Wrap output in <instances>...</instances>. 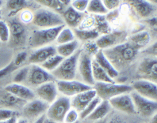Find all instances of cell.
Listing matches in <instances>:
<instances>
[{
    "mask_svg": "<svg viewBox=\"0 0 157 123\" xmlns=\"http://www.w3.org/2000/svg\"><path fill=\"white\" fill-rule=\"evenodd\" d=\"M71 1H63V0H37L36 2L40 6L52 10L62 15L63 11L71 5Z\"/></svg>",
    "mask_w": 157,
    "mask_h": 123,
    "instance_id": "24",
    "label": "cell"
},
{
    "mask_svg": "<svg viewBox=\"0 0 157 123\" xmlns=\"http://www.w3.org/2000/svg\"><path fill=\"white\" fill-rule=\"evenodd\" d=\"M143 52L148 56L157 57V41L149 47H147V48H145Z\"/></svg>",
    "mask_w": 157,
    "mask_h": 123,
    "instance_id": "47",
    "label": "cell"
},
{
    "mask_svg": "<svg viewBox=\"0 0 157 123\" xmlns=\"http://www.w3.org/2000/svg\"><path fill=\"white\" fill-rule=\"evenodd\" d=\"M2 19V14H1V12H0V20Z\"/></svg>",
    "mask_w": 157,
    "mask_h": 123,
    "instance_id": "57",
    "label": "cell"
},
{
    "mask_svg": "<svg viewBox=\"0 0 157 123\" xmlns=\"http://www.w3.org/2000/svg\"><path fill=\"white\" fill-rule=\"evenodd\" d=\"M56 55V49L55 46L50 45L40 47L30 54L29 56V63L31 65H42L50 57Z\"/></svg>",
    "mask_w": 157,
    "mask_h": 123,
    "instance_id": "19",
    "label": "cell"
},
{
    "mask_svg": "<svg viewBox=\"0 0 157 123\" xmlns=\"http://www.w3.org/2000/svg\"><path fill=\"white\" fill-rule=\"evenodd\" d=\"M70 99L60 96L54 102L49 104L45 116L54 122L63 123L66 114L70 110Z\"/></svg>",
    "mask_w": 157,
    "mask_h": 123,
    "instance_id": "6",
    "label": "cell"
},
{
    "mask_svg": "<svg viewBox=\"0 0 157 123\" xmlns=\"http://www.w3.org/2000/svg\"><path fill=\"white\" fill-rule=\"evenodd\" d=\"M33 13L29 10V9H25L21 11V22L22 24L24 23H29L33 21Z\"/></svg>",
    "mask_w": 157,
    "mask_h": 123,
    "instance_id": "45",
    "label": "cell"
},
{
    "mask_svg": "<svg viewBox=\"0 0 157 123\" xmlns=\"http://www.w3.org/2000/svg\"><path fill=\"white\" fill-rule=\"evenodd\" d=\"M126 32L124 31H112L109 33L101 35L95 40L98 48L101 51L109 49L111 47L125 42Z\"/></svg>",
    "mask_w": 157,
    "mask_h": 123,
    "instance_id": "12",
    "label": "cell"
},
{
    "mask_svg": "<svg viewBox=\"0 0 157 123\" xmlns=\"http://www.w3.org/2000/svg\"><path fill=\"white\" fill-rule=\"evenodd\" d=\"M5 91L25 102H29L36 98L33 89L22 84H10L5 87Z\"/></svg>",
    "mask_w": 157,
    "mask_h": 123,
    "instance_id": "18",
    "label": "cell"
},
{
    "mask_svg": "<svg viewBox=\"0 0 157 123\" xmlns=\"http://www.w3.org/2000/svg\"><path fill=\"white\" fill-rule=\"evenodd\" d=\"M112 108L127 114H136V108L130 93L120 95L109 100Z\"/></svg>",
    "mask_w": 157,
    "mask_h": 123,
    "instance_id": "15",
    "label": "cell"
},
{
    "mask_svg": "<svg viewBox=\"0 0 157 123\" xmlns=\"http://www.w3.org/2000/svg\"><path fill=\"white\" fill-rule=\"evenodd\" d=\"M43 123H56V122H54V121H52V120H50L48 119V118H44V121H43Z\"/></svg>",
    "mask_w": 157,
    "mask_h": 123,
    "instance_id": "54",
    "label": "cell"
},
{
    "mask_svg": "<svg viewBox=\"0 0 157 123\" xmlns=\"http://www.w3.org/2000/svg\"><path fill=\"white\" fill-rule=\"evenodd\" d=\"M1 45H2V43H1V41H0V47H1Z\"/></svg>",
    "mask_w": 157,
    "mask_h": 123,
    "instance_id": "58",
    "label": "cell"
},
{
    "mask_svg": "<svg viewBox=\"0 0 157 123\" xmlns=\"http://www.w3.org/2000/svg\"><path fill=\"white\" fill-rule=\"evenodd\" d=\"M128 3L130 4L132 9H134V11L140 18H151V16L153 14L155 10V5L153 2L135 0V1H131Z\"/></svg>",
    "mask_w": 157,
    "mask_h": 123,
    "instance_id": "22",
    "label": "cell"
},
{
    "mask_svg": "<svg viewBox=\"0 0 157 123\" xmlns=\"http://www.w3.org/2000/svg\"><path fill=\"white\" fill-rule=\"evenodd\" d=\"M86 13H90V15H101L105 16L109 13L103 2L101 0H91L89 1L88 6L86 9Z\"/></svg>",
    "mask_w": 157,
    "mask_h": 123,
    "instance_id": "33",
    "label": "cell"
},
{
    "mask_svg": "<svg viewBox=\"0 0 157 123\" xmlns=\"http://www.w3.org/2000/svg\"><path fill=\"white\" fill-rule=\"evenodd\" d=\"M101 99L99 97L96 96L95 98H94L92 101H90V103H89L88 105L80 112V113H79V118L82 120L87 119V118L93 113V111L95 110V108L97 107V106L99 104V103L101 102Z\"/></svg>",
    "mask_w": 157,
    "mask_h": 123,
    "instance_id": "36",
    "label": "cell"
},
{
    "mask_svg": "<svg viewBox=\"0 0 157 123\" xmlns=\"http://www.w3.org/2000/svg\"><path fill=\"white\" fill-rule=\"evenodd\" d=\"M81 50H78L71 57L63 59L57 69L52 72L56 81H72L75 80L78 73V61Z\"/></svg>",
    "mask_w": 157,
    "mask_h": 123,
    "instance_id": "3",
    "label": "cell"
},
{
    "mask_svg": "<svg viewBox=\"0 0 157 123\" xmlns=\"http://www.w3.org/2000/svg\"><path fill=\"white\" fill-rule=\"evenodd\" d=\"M96 96H97V94H96L95 90L91 88L89 90L79 93L70 99L71 107L80 113L90 103V101L93 100Z\"/></svg>",
    "mask_w": 157,
    "mask_h": 123,
    "instance_id": "20",
    "label": "cell"
},
{
    "mask_svg": "<svg viewBox=\"0 0 157 123\" xmlns=\"http://www.w3.org/2000/svg\"><path fill=\"white\" fill-rule=\"evenodd\" d=\"M10 27L8 23L3 20H0V41L1 43H8L10 40Z\"/></svg>",
    "mask_w": 157,
    "mask_h": 123,
    "instance_id": "39",
    "label": "cell"
},
{
    "mask_svg": "<svg viewBox=\"0 0 157 123\" xmlns=\"http://www.w3.org/2000/svg\"><path fill=\"white\" fill-rule=\"evenodd\" d=\"M94 123H107V120L106 119H103V120H101V121H95Z\"/></svg>",
    "mask_w": 157,
    "mask_h": 123,
    "instance_id": "55",
    "label": "cell"
},
{
    "mask_svg": "<svg viewBox=\"0 0 157 123\" xmlns=\"http://www.w3.org/2000/svg\"><path fill=\"white\" fill-rule=\"evenodd\" d=\"M132 100L134 103L136 114H139L143 117H151L157 112V102L151 100L142 96L138 93L132 91L130 93Z\"/></svg>",
    "mask_w": 157,
    "mask_h": 123,
    "instance_id": "10",
    "label": "cell"
},
{
    "mask_svg": "<svg viewBox=\"0 0 157 123\" xmlns=\"http://www.w3.org/2000/svg\"><path fill=\"white\" fill-rule=\"evenodd\" d=\"M64 25L71 29H75L80 26L81 23L86 17V13H82L73 9L71 5L62 13Z\"/></svg>",
    "mask_w": 157,
    "mask_h": 123,
    "instance_id": "21",
    "label": "cell"
},
{
    "mask_svg": "<svg viewBox=\"0 0 157 123\" xmlns=\"http://www.w3.org/2000/svg\"><path fill=\"white\" fill-rule=\"evenodd\" d=\"M63 60V58L56 54V55H53V56L50 57L48 60H46L42 65H40V66H41L44 70H45L46 71H48V72L49 73H52L53 72L54 70L57 69V67L59 66V64L62 63V61Z\"/></svg>",
    "mask_w": 157,
    "mask_h": 123,
    "instance_id": "35",
    "label": "cell"
},
{
    "mask_svg": "<svg viewBox=\"0 0 157 123\" xmlns=\"http://www.w3.org/2000/svg\"><path fill=\"white\" fill-rule=\"evenodd\" d=\"M17 123H29V121L26 118H20V119L17 120Z\"/></svg>",
    "mask_w": 157,
    "mask_h": 123,
    "instance_id": "53",
    "label": "cell"
},
{
    "mask_svg": "<svg viewBox=\"0 0 157 123\" xmlns=\"http://www.w3.org/2000/svg\"><path fill=\"white\" fill-rule=\"evenodd\" d=\"M75 123H80L79 121H77V122H75Z\"/></svg>",
    "mask_w": 157,
    "mask_h": 123,
    "instance_id": "59",
    "label": "cell"
},
{
    "mask_svg": "<svg viewBox=\"0 0 157 123\" xmlns=\"http://www.w3.org/2000/svg\"><path fill=\"white\" fill-rule=\"evenodd\" d=\"M32 22L40 29L56 28L65 25L60 14L44 7L39 8L34 12Z\"/></svg>",
    "mask_w": 157,
    "mask_h": 123,
    "instance_id": "2",
    "label": "cell"
},
{
    "mask_svg": "<svg viewBox=\"0 0 157 123\" xmlns=\"http://www.w3.org/2000/svg\"><path fill=\"white\" fill-rule=\"evenodd\" d=\"M146 22H147L148 25H151V26L157 27V17H151V18L149 19H147V20H146Z\"/></svg>",
    "mask_w": 157,
    "mask_h": 123,
    "instance_id": "49",
    "label": "cell"
},
{
    "mask_svg": "<svg viewBox=\"0 0 157 123\" xmlns=\"http://www.w3.org/2000/svg\"><path fill=\"white\" fill-rule=\"evenodd\" d=\"M10 27V42L13 47H20L25 44L26 39V29L24 24L18 20L13 19L9 22Z\"/></svg>",
    "mask_w": 157,
    "mask_h": 123,
    "instance_id": "17",
    "label": "cell"
},
{
    "mask_svg": "<svg viewBox=\"0 0 157 123\" xmlns=\"http://www.w3.org/2000/svg\"><path fill=\"white\" fill-rule=\"evenodd\" d=\"M88 3L89 1L87 0H75L71 2V6L79 13H86Z\"/></svg>",
    "mask_w": 157,
    "mask_h": 123,
    "instance_id": "41",
    "label": "cell"
},
{
    "mask_svg": "<svg viewBox=\"0 0 157 123\" xmlns=\"http://www.w3.org/2000/svg\"><path fill=\"white\" fill-rule=\"evenodd\" d=\"M93 89L95 90L97 96L99 97L101 100L106 101L120 95L131 93L132 92L131 85L118 84L115 81L113 83H95Z\"/></svg>",
    "mask_w": 157,
    "mask_h": 123,
    "instance_id": "5",
    "label": "cell"
},
{
    "mask_svg": "<svg viewBox=\"0 0 157 123\" xmlns=\"http://www.w3.org/2000/svg\"><path fill=\"white\" fill-rule=\"evenodd\" d=\"M27 102L21 100L17 97L14 96L13 95L6 92L0 99V103L2 104V106L5 107V108H9V109H12V110H14V108L18 107H24V105Z\"/></svg>",
    "mask_w": 157,
    "mask_h": 123,
    "instance_id": "32",
    "label": "cell"
},
{
    "mask_svg": "<svg viewBox=\"0 0 157 123\" xmlns=\"http://www.w3.org/2000/svg\"><path fill=\"white\" fill-rule=\"evenodd\" d=\"M31 2L24 0H10L6 2V8L9 10V16L16 15L17 13L28 9L30 6Z\"/></svg>",
    "mask_w": 157,
    "mask_h": 123,
    "instance_id": "31",
    "label": "cell"
},
{
    "mask_svg": "<svg viewBox=\"0 0 157 123\" xmlns=\"http://www.w3.org/2000/svg\"><path fill=\"white\" fill-rule=\"evenodd\" d=\"M128 41L140 51V49H143L147 46V44H149L151 41V36L147 31L142 30L132 34L128 38Z\"/></svg>",
    "mask_w": 157,
    "mask_h": 123,
    "instance_id": "25",
    "label": "cell"
},
{
    "mask_svg": "<svg viewBox=\"0 0 157 123\" xmlns=\"http://www.w3.org/2000/svg\"><path fill=\"white\" fill-rule=\"evenodd\" d=\"M137 75L140 79L157 83V57L147 55L142 59L137 67Z\"/></svg>",
    "mask_w": 157,
    "mask_h": 123,
    "instance_id": "9",
    "label": "cell"
},
{
    "mask_svg": "<svg viewBox=\"0 0 157 123\" xmlns=\"http://www.w3.org/2000/svg\"><path fill=\"white\" fill-rule=\"evenodd\" d=\"M44 118H45V115H43L41 116V117H40L39 118H37L36 120H35L34 122L33 123H43V121H44Z\"/></svg>",
    "mask_w": 157,
    "mask_h": 123,
    "instance_id": "52",
    "label": "cell"
},
{
    "mask_svg": "<svg viewBox=\"0 0 157 123\" xmlns=\"http://www.w3.org/2000/svg\"><path fill=\"white\" fill-rule=\"evenodd\" d=\"M132 91L142 96L157 102V83L147 80L138 79L132 84Z\"/></svg>",
    "mask_w": 157,
    "mask_h": 123,
    "instance_id": "14",
    "label": "cell"
},
{
    "mask_svg": "<svg viewBox=\"0 0 157 123\" xmlns=\"http://www.w3.org/2000/svg\"><path fill=\"white\" fill-rule=\"evenodd\" d=\"M49 104L46 103L39 99L35 98L29 101L23 107V114L27 119L36 120L40 117L45 115Z\"/></svg>",
    "mask_w": 157,
    "mask_h": 123,
    "instance_id": "13",
    "label": "cell"
},
{
    "mask_svg": "<svg viewBox=\"0 0 157 123\" xmlns=\"http://www.w3.org/2000/svg\"><path fill=\"white\" fill-rule=\"evenodd\" d=\"M16 68H17V67L14 66L13 63L12 62V63H10L9 65L5 66L4 68L1 69V70H0V79L4 78V77H6V75H8L9 74L13 72V70H15Z\"/></svg>",
    "mask_w": 157,
    "mask_h": 123,
    "instance_id": "46",
    "label": "cell"
},
{
    "mask_svg": "<svg viewBox=\"0 0 157 123\" xmlns=\"http://www.w3.org/2000/svg\"><path fill=\"white\" fill-rule=\"evenodd\" d=\"M2 5H3V2H2V1H0V9L2 8Z\"/></svg>",
    "mask_w": 157,
    "mask_h": 123,
    "instance_id": "56",
    "label": "cell"
},
{
    "mask_svg": "<svg viewBox=\"0 0 157 123\" xmlns=\"http://www.w3.org/2000/svg\"><path fill=\"white\" fill-rule=\"evenodd\" d=\"M27 57H28V55H27V53L25 52V51H21V52H19V53L16 55L15 59H14V60L13 61L14 66H15L16 67L21 66L24 62H25V60L27 59Z\"/></svg>",
    "mask_w": 157,
    "mask_h": 123,
    "instance_id": "44",
    "label": "cell"
},
{
    "mask_svg": "<svg viewBox=\"0 0 157 123\" xmlns=\"http://www.w3.org/2000/svg\"><path fill=\"white\" fill-rule=\"evenodd\" d=\"M56 81L52 74L41 67L39 65H30L28 78L25 83L28 84L29 87H33L36 89L40 85L45 84L47 82Z\"/></svg>",
    "mask_w": 157,
    "mask_h": 123,
    "instance_id": "8",
    "label": "cell"
},
{
    "mask_svg": "<svg viewBox=\"0 0 157 123\" xmlns=\"http://www.w3.org/2000/svg\"><path fill=\"white\" fill-rule=\"evenodd\" d=\"M75 40H76V39H75V33L73 32V29L65 25L59 32L55 42L57 45H61V44L70 43V42Z\"/></svg>",
    "mask_w": 157,
    "mask_h": 123,
    "instance_id": "34",
    "label": "cell"
},
{
    "mask_svg": "<svg viewBox=\"0 0 157 123\" xmlns=\"http://www.w3.org/2000/svg\"><path fill=\"white\" fill-rule=\"evenodd\" d=\"M75 33V39H78V41H82L83 43L90 41H95L100 36L98 32L94 29H81V28H75L73 29Z\"/></svg>",
    "mask_w": 157,
    "mask_h": 123,
    "instance_id": "30",
    "label": "cell"
},
{
    "mask_svg": "<svg viewBox=\"0 0 157 123\" xmlns=\"http://www.w3.org/2000/svg\"><path fill=\"white\" fill-rule=\"evenodd\" d=\"M93 29L100 36L112 32L111 27L106 17L101 15H93Z\"/></svg>",
    "mask_w": 157,
    "mask_h": 123,
    "instance_id": "27",
    "label": "cell"
},
{
    "mask_svg": "<svg viewBox=\"0 0 157 123\" xmlns=\"http://www.w3.org/2000/svg\"><path fill=\"white\" fill-rule=\"evenodd\" d=\"M92 62L93 59L82 51L78 61V73L82 78V82L93 87L95 84L92 74Z\"/></svg>",
    "mask_w": 157,
    "mask_h": 123,
    "instance_id": "11",
    "label": "cell"
},
{
    "mask_svg": "<svg viewBox=\"0 0 157 123\" xmlns=\"http://www.w3.org/2000/svg\"><path fill=\"white\" fill-rule=\"evenodd\" d=\"M34 93L36 98L44 101L46 103L51 104L59 97L57 86L56 81L47 82L34 89Z\"/></svg>",
    "mask_w": 157,
    "mask_h": 123,
    "instance_id": "16",
    "label": "cell"
},
{
    "mask_svg": "<svg viewBox=\"0 0 157 123\" xmlns=\"http://www.w3.org/2000/svg\"><path fill=\"white\" fill-rule=\"evenodd\" d=\"M150 123H157V112L151 117Z\"/></svg>",
    "mask_w": 157,
    "mask_h": 123,
    "instance_id": "51",
    "label": "cell"
},
{
    "mask_svg": "<svg viewBox=\"0 0 157 123\" xmlns=\"http://www.w3.org/2000/svg\"><path fill=\"white\" fill-rule=\"evenodd\" d=\"M18 118H10V119L5 120V121H1L0 123H17Z\"/></svg>",
    "mask_w": 157,
    "mask_h": 123,
    "instance_id": "50",
    "label": "cell"
},
{
    "mask_svg": "<svg viewBox=\"0 0 157 123\" xmlns=\"http://www.w3.org/2000/svg\"><path fill=\"white\" fill-rule=\"evenodd\" d=\"M102 2H103L104 6L109 12L117 9L121 4V2L118 0H103Z\"/></svg>",
    "mask_w": 157,
    "mask_h": 123,
    "instance_id": "43",
    "label": "cell"
},
{
    "mask_svg": "<svg viewBox=\"0 0 157 123\" xmlns=\"http://www.w3.org/2000/svg\"><path fill=\"white\" fill-rule=\"evenodd\" d=\"M81 51L83 53L86 54V55H89V56L91 57L92 59H93L96 55V54L100 51V49L98 48V45H97L95 41H90L83 43L82 50H81Z\"/></svg>",
    "mask_w": 157,
    "mask_h": 123,
    "instance_id": "38",
    "label": "cell"
},
{
    "mask_svg": "<svg viewBox=\"0 0 157 123\" xmlns=\"http://www.w3.org/2000/svg\"><path fill=\"white\" fill-rule=\"evenodd\" d=\"M29 66H23L18 70H17V72L13 76V83L22 84V85L23 83H25L27 81V78H28V75H29Z\"/></svg>",
    "mask_w": 157,
    "mask_h": 123,
    "instance_id": "37",
    "label": "cell"
},
{
    "mask_svg": "<svg viewBox=\"0 0 157 123\" xmlns=\"http://www.w3.org/2000/svg\"><path fill=\"white\" fill-rule=\"evenodd\" d=\"M111 108L109 101L101 100L93 113L87 118V119L93 121H98L105 119L106 115L111 110Z\"/></svg>",
    "mask_w": 157,
    "mask_h": 123,
    "instance_id": "26",
    "label": "cell"
},
{
    "mask_svg": "<svg viewBox=\"0 0 157 123\" xmlns=\"http://www.w3.org/2000/svg\"><path fill=\"white\" fill-rule=\"evenodd\" d=\"M19 114L17 110L9 108H0V121L10 119L13 118H18Z\"/></svg>",
    "mask_w": 157,
    "mask_h": 123,
    "instance_id": "40",
    "label": "cell"
},
{
    "mask_svg": "<svg viewBox=\"0 0 157 123\" xmlns=\"http://www.w3.org/2000/svg\"><path fill=\"white\" fill-rule=\"evenodd\" d=\"M102 51L118 72L132 63L139 53V50L128 41Z\"/></svg>",
    "mask_w": 157,
    "mask_h": 123,
    "instance_id": "1",
    "label": "cell"
},
{
    "mask_svg": "<svg viewBox=\"0 0 157 123\" xmlns=\"http://www.w3.org/2000/svg\"><path fill=\"white\" fill-rule=\"evenodd\" d=\"M107 123H126L125 121L119 115H113L109 120H107Z\"/></svg>",
    "mask_w": 157,
    "mask_h": 123,
    "instance_id": "48",
    "label": "cell"
},
{
    "mask_svg": "<svg viewBox=\"0 0 157 123\" xmlns=\"http://www.w3.org/2000/svg\"><path fill=\"white\" fill-rule=\"evenodd\" d=\"M79 112L71 107L66 114L63 123H75L79 121Z\"/></svg>",
    "mask_w": 157,
    "mask_h": 123,
    "instance_id": "42",
    "label": "cell"
},
{
    "mask_svg": "<svg viewBox=\"0 0 157 123\" xmlns=\"http://www.w3.org/2000/svg\"><path fill=\"white\" fill-rule=\"evenodd\" d=\"M78 46H79V42L77 40H73L67 44L57 45L56 47V54L61 56L63 59H66L76 53L78 51Z\"/></svg>",
    "mask_w": 157,
    "mask_h": 123,
    "instance_id": "28",
    "label": "cell"
},
{
    "mask_svg": "<svg viewBox=\"0 0 157 123\" xmlns=\"http://www.w3.org/2000/svg\"><path fill=\"white\" fill-rule=\"evenodd\" d=\"M93 59L98 63V65L101 68L103 69L105 72L107 73L108 75L109 76V78H111L112 80L114 81L115 79H117L118 78L119 72L115 69V67L109 62V59L105 57L103 51H101V50H100L98 53L96 54V55L93 58Z\"/></svg>",
    "mask_w": 157,
    "mask_h": 123,
    "instance_id": "23",
    "label": "cell"
},
{
    "mask_svg": "<svg viewBox=\"0 0 157 123\" xmlns=\"http://www.w3.org/2000/svg\"><path fill=\"white\" fill-rule=\"evenodd\" d=\"M59 94L62 96L71 99L76 95L89 90L91 88L83 82L76 80L72 81H56Z\"/></svg>",
    "mask_w": 157,
    "mask_h": 123,
    "instance_id": "7",
    "label": "cell"
},
{
    "mask_svg": "<svg viewBox=\"0 0 157 123\" xmlns=\"http://www.w3.org/2000/svg\"><path fill=\"white\" fill-rule=\"evenodd\" d=\"M92 74L95 83H113V80L109 78L108 74L102 68H101L93 59L92 62Z\"/></svg>",
    "mask_w": 157,
    "mask_h": 123,
    "instance_id": "29",
    "label": "cell"
},
{
    "mask_svg": "<svg viewBox=\"0 0 157 123\" xmlns=\"http://www.w3.org/2000/svg\"><path fill=\"white\" fill-rule=\"evenodd\" d=\"M65 25L52 28H43L34 30L29 38V45L33 49L52 45L56 41L59 32Z\"/></svg>",
    "mask_w": 157,
    "mask_h": 123,
    "instance_id": "4",
    "label": "cell"
}]
</instances>
